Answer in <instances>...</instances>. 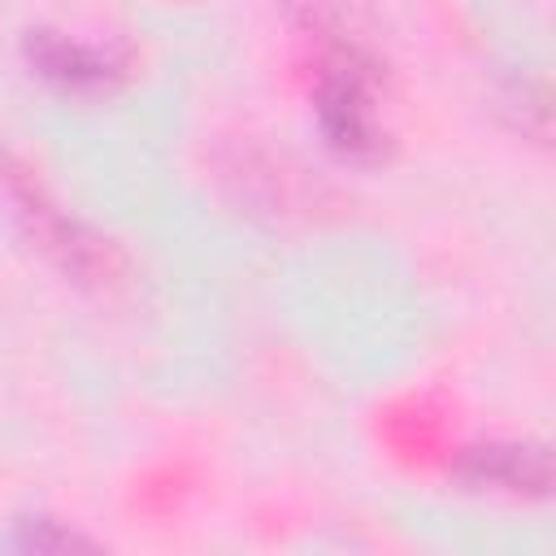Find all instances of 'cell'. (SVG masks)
Returning a JSON list of instances; mask_svg holds the SVG:
<instances>
[{
    "label": "cell",
    "mask_w": 556,
    "mask_h": 556,
    "mask_svg": "<svg viewBox=\"0 0 556 556\" xmlns=\"http://www.w3.org/2000/svg\"><path fill=\"white\" fill-rule=\"evenodd\" d=\"M456 478L469 491H495V495H517V500H539L552 486V456L543 443H478L465 447L456 460Z\"/></svg>",
    "instance_id": "cell-3"
},
{
    "label": "cell",
    "mask_w": 556,
    "mask_h": 556,
    "mask_svg": "<svg viewBox=\"0 0 556 556\" xmlns=\"http://www.w3.org/2000/svg\"><path fill=\"white\" fill-rule=\"evenodd\" d=\"M17 543L22 547H35V552H56V547H78L83 539H74L70 530H56L52 521H22V530H17Z\"/></svg>",
    "instance_id": "cell-5"
},
{
    "label": "cell",
    "mask_w": 556,
    "mask_h": 556,
    "mask_svg": "<svg viewBox=\"0 0 556 556\" xmlns=\"http://www.w3.org/2000/svg\"><path fill=\"white\" fill-rule=\"evenodd\" d=\"M287 4H291V9H300L304 17H317V13H321L330 0H287Z\"/></svg>",
    "instance_id": "cell-6"
},
{
    "label": "cell",
    "mask_w": 556,
    "mask_h": 556,
    "mask_svg": "<svg viewBox=\"0 0 556 556\" xmlns=\"http://www.w3.org/2000/svg\"><path fill=\"white\" fill-rule=\"evenodd\" d=\"M26 61L48 83L70 87V91H96V87H109L122 74V61H113L109 52H100L91 43H78V39H65L56 30H30L26 35Z\"/></svg>",
    "instance_id": "cell-4"
},
{
    "label": "cell",
    "mask_w": 556,
    "mask_h": 556,
    "mask_svg": "<svg viewBox=\"0 0 556 556\" xmlns=\"http://www.w3.org/2000/svg\"><path fill=\"white\" fill-rule=\"evenodd\" d=\"M0 187L22 222V230L35 239L39 252H48L74 282L83 287H109L122 274V256L109 239H100L91 226H83L78 217H70L61 204L48 200V191L30 178V169L0 161Z\"/></svg>",
    "instance_id": "cell-1"
},
{
    "label": "cell",
    "mask_w": 556,
    "mask_h": 556,
    "mask_svg": "<svg viewBox=\"0 0 556 556\" xmlns=\"http://www.w3.org/2000/svg\"><path fill=\"white\" fill-rule=\"evenodd\" d=\"M317 122L334 152H343L352 161L382 156L387 130L378 126V113H374L369 74L352 52H339L326 61V70L317 78Z\"/></svg>",
    "instance_id": "cell-2"
}]
</instances>
